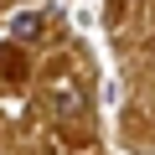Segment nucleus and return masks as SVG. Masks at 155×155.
<instances>
[{
  "label": "nucleus",
  "instance_id": "1",
  "mask_svg": "<svg viewBox=\"0 0 155 155\" xmlns=\"http://www.w3.org/2000/svg\"><path fill=\"white\" fill-rule=\"evenodd\" d=\"M41 26H47V16H41V11H21V16L11 21V36H16V41H36V36H41Z\"/></svg>",
  "mask_w": 155,
  "mask_h": 155
}]
</instances>
